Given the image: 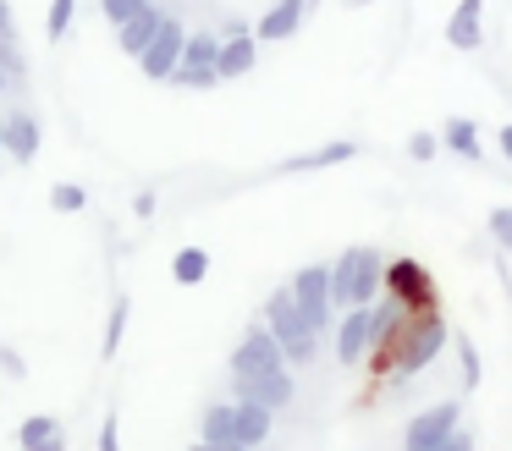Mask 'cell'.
I'll return each mask as SVG.
<instances>
[{
  "label": "cell",
  "instance_id": "1",
  "mask_svg": "<svg viewBox=\"0 0 512 451\" xmlns=\"http://www.w3.org/2000/svg\"><path fill=\"white\" fill-rule=\"evenodd\" d=\"M386 275V253L380 248H347L331 264V308H369Z\"/></svg>",
  "mask_w": 512,
  "mask_h": 451
},
{
  "label": "cell",
  "instance_id": "2",
  "mask_svg": "<svg viewBox=\"0 0 512 451\" xmlns=\"http://www.w3.org/2000/svg\"><path fill=\"white\" fill-rule=\"evenodd\" d=\"M259 325L276 336V347H281V358H287V363H314V352H320V336H314L309 319L298 314V303H292L287 286L265 297V314H259Z\"/></svg>",
  "mask_w": 512,
  "mask_h": 451
},
{
  "label": "cell",
  "instance_id": "3",
  "mask_svg": "<svg viewBox=\"0 0 512 451\" xmlns=\"http://www.w3.org/2000/svg\"><path fill=\"white\" fill-rule=\"evenodd\" d=\"M292 303H298V314L309 319V330L314 336H320V330H331V270H325V264H303L298 275H292Z\"/></svg>",
  "mask_w": 512,
  "mask_h": 451
},
{
  "label": "cell",
  "instance_id": "4",
  "mask_svg": "<svg viewBox=\"0 0 512 451\" xmlns=\"http://www.w3.org/2000/svg\"><path fill=\"white\" fill-rule=\"evenodd\" d=\"M380 281L391 286V303H402V314H424V308H435V303H441V297H435L430 270H424L419 259H391Z\"/></svg>",
  "mask_w": 512,
  "mask_h": 451
},
{
  "label": "cell",
  "instance_id": "5",
  "mask_svg": "<svg viewBox=\"0 0 512 451\" xmlns=\"http://www.w3.org/2000/svg\"><path fill=\"white\" fill-rule=\"evenodd\" d=\"M281 369H287V358H281L276 336L254 319V325L243 330V341H237V352H232V380H259V374H281Z\"/></svg>",
  "mask_w": 512,
  "mask_h": 451
},
{
  "label": "cell",
  "instance_id": "6",
  "mask_svg": "<svg viewBox=\"0 0 512 451\" xmlns=\"http://www.w3.org/2000/svg\"><path fill=\"white\" fill-rule=\"evenodd\" d=\"M215 50H221L215 33H188L166 83H177V88H215V83H221V77H215Z\"/></svg>",
  "mask_w": 512,
  "mask_h": 451
},
{
  "label": "cell",
  "instance_id": "7",
  "mask_svg": "<svg viewBox=\"0 0 512 451\" xmlns=\"http://www.w3.org/2000/svg\"><path fill=\"white\" fill-rule=\"evenodd\" d=\"M182 39H188V28H182V17H171V11H160L155 33H149L144 55H138V66H144V77H149V83H166V77H171V66H177V55H182Z\"/></svg>",
  "mask_w": 512,
  "mask_h": 451
},
{
  "label": "cell",
  "instance_id": "8",
  "mask_svg": "<svg viewBox=\"0 0 512 451\" xmlns=\"http://www.w3.org/2000/svg\"><path fill=\"white\" fill-rule=\"evenodd\" d=\"M463 424V407L457 402H435V407H424L419 418H413L408 429H402V451H430V446H441L452 429Z\"/></svg>",
  "mask_w": 512,
  "mask_h": 451
},
{
  "label": "cell",
  "instance_id": "9",
  "mask_svg": "<svg viewBox=\"0 0 512 451\" xmlns=\"http://www.w3.org/2000/svg\"><path fill=\"white\" fill-rule=\"evenodd\" d=\"M259 61V39L254 28H243V22H232V28L221 33V50H215V77L221 83H237V77H248Z\"/></svg>",
  "mask_w": 512,
  "mask_h": 451
},
{
  "label": "cell",
  "instance_id": "10",
  "mask_svg": "<svg viewBox=\"0 0 512 451\" xmlns=\"http://www.w3.org/2000/svg\"><path fill=\"white\" fill-rule=\"evenodd\" d=\"M369 341H375V308H347V319L336 325V358L364 363Z\"/></svg>",
  "mask_w": 512,
  "mask_h": 451
},
{
  "label": "cell",
  "instance_id": "11",
  "mask_svg": "<svg viewBox=\"0 0 512 451\" xmlns=\"http://www.w3.org/2000/svg\"><path fill=\"white\" fill-rule=\"evenodd\" d=\"M0 154H12L17 165H34L39 154V121L28 110H12V116L0 121Z\"/></svg>",
  "mask_w": 512,
  "mask_h": 451
},
{
  "label": "cell",
  "instance_id": "12",
  "mask_svg": "<svg viewBox=\"0 0 512 451\" xmlns=\"http://www.w3.org/2000/svg\"><path fill=\"white\" fill-rule=\"evenodd\" d=\"M479 39H485V0H457V11L446 17V44L452 50H479Z\"/></svg>",
  "mask_w": 512,
  "mask_h": 451
},
{
  "label": "cell",
  "instance_id": "13",
  "mask_svg": "<svg viewBox=\"0 0 512 451\" xmlns=\"http://www.w3.org/2000/svg\"><path fill=\"white\" fill-rule=\"evenodd\" d=\"M303 17H309V0H270V11L259 17V28H254V39L259 44H276V39H292V33L303 28Z\"/></svg>",
  "mask_w": 512,
  "mask_h": 451
},
{
  "label": "cell",
  "instance_id": "14",
  "mask_svg": "<svg viewBox=\"0 0 512 451\" xmlns=\"http://www.w3.org/2000/svg\"><path fill=\"white\" fill-rule=\"evenodd\" d=\"M17 446L23 451H67V424L50 413H34L17 424Z\"/></svg>",
  "mask_w": 512,
  "mask_h": 451
},
{
  "label": "cell",
  "instance_id": "15",
  "mask_svg": "<svg viewBox=\"0 0 512 451\" xmlns=\"http://www.w3.org/2000/svg\"><path fill=\"white\" fill-rule=\"evenodd\" d=\"M237 402H259V407H287L292 402V374H259V380H237Z\"/></svg>",
  "mask_w": 512,
  "mask_h": 451
},
{
  "label": "cell",
  "instance_id": "16",
  "mask_svg": "<svg viewBox=\"0 0 512 451\" xmlns=\"http://www.w3.org/2000/svg\"><path fill=\"white\" fill-rule=\"evenodd\" d=\"M155 22H160V6H155V0H144V6H138L122 28H116L122 55H133V61H138V55H144V44H149V33H155Z\"/></svg>",
  "mask_w": 512,
  "mask_h": 451
},
{
  "label": "cell",
  "instance_id": "17",
  "mask_svg": "<svg viewBox=\"0 0 512 451\" xmlns=\"http://www.w3.org/2000/svg\"><path fill=\"white\" fill-rule=\"evenodd\" d=\"M358 154V143H325V149H309L298 160H281V171L298 176V171H325V165H347Z\"/></svg>",
  "mask_w": 512,
  "mask_h": 451
},
{
  "label": "cell",
  "instance_id": "18",
  "mask_svg": "<svg viewBox=\"0 0 512 451\" xmlns=\"http://www.w3.org/2000/svg\"><path fill=\"white\" fill-rule=\"evenodd\" d=\"M270 440V407L259 402H237V446H265Z\"/></svg>",
  "mask_w": 512,
  "mask_h": 451
},
{
  "label": "cell",
  "instance_id": "19",
  "mask_svg": "<svg viewBox=\"0 0 512 451\" xmlns=\"http://www.w3.org/2000/svg\"><path fill=\"white\" fill-rule=\"evenodd\" d=\"M199 435L204 440H221V446H226V440L237 446V402H210V407H204Z\"/></svg>",
  "mask_w": 512,
  "mask_h": 451
},
{
  "label": "cell",
  "instance_id": "20",
  "mask_svg": "<svg viewBox=\"0 0 512 451\" xmlns=\"http://www.w3.org/2000/svg\"><path fill=\"white\" fill-rule=\"evenodd\" d=\"M204 275H210V253L204 248H182L177 259H171V281L177 286H199Z\"/></svg>",
  "mask_w": 512,
  "mask_h": 451
},
{
  "label": "cell",
  "instance_id": "21",
  "mask_svg": "<svg viewBox=\"0 0 512 451\" xmlns=\"http://www.w3.org/2000/svg\"><path fill=\"white\" fill-rule=\"evenodd\" d=\"M446 149L463 154V160H479V154H485V149H479V127L468 116H452V121H446Z\"/></svg>",
  "mask_w": 512,
  "mask_h": 451
},
{
  "label": "cell",
  "instance_id": "22",
  "mask_svg": "<svg viewBox=\"0 0 512 451\" xmlns=\"http://www.w3.org/2000/svg\"><path fill=\"white\" fill-rule=\"evenodd\" d=\"M127 319H133V303H127V297H116V303H111V319H105L100 358H116V347H122V336H127Z\"/></svg>",
  "mask_w": 512,
  "mask_h": 451
},
{
  "label": "cell",
  "instance_id": "23",
  "mask_svg": "<svg viewBox=\"0 0 512 451\" xmlns=\"http://www.w3.org/2000/svg\"><path fill=\"white\" fill-rule=\"evenodd\" d=\"M72 17H78V0H50V11H45V39H67L72 33Z\"/></svg>",
  "mask_w": 512,
  "mask_h": 451
},
{
  "label": "cell",
  "instance_id": "24",
  "mask_svg": "<svg viewBox=\"0 0 512 451\" xmlns=\"http://www.w3.org/2000/svg\"><path fill=\"white\" fill-rule=\"evenodd\" d=\"M50 209H61V215H78V209H89V193H83L78 182H56V187H50Z\"/></svg>",
  "mask_w": 512,
  "mask_h": 451
},
{
  "label": "cell",
  "instance_id": "25",
  "mask_svg": "<svg viewBox=\"0 0 512 451\" xmlns=\"http://www.w3.org/2000/svg\"><path fill=\"white\" fill-rule=\"evenodd\" d=\"M0 72L12 77V83H23V77H28V61H23V50H17L12 39H0Z\"/></svg>",
  "mask_w": 512,
  "mask_h": 451
},
{
  "label": "cell",
  "instance_id": "26",
  "mask_svg": "<svg viewBox=\"0 0 512 451\" xmlns=\"http://www.w3.org/2000/svg\"><path fill=\"white\" fill-rule=\"evenodd\" d=\"M138 6H144V0H100V17L111 22V28H122V22L133 17Z\"/></svg>",
  "mask_w": 512,
  "mask_h": 451
},
{
  "label": "cell",
  "instance_id": "27",
  "mask_svg": "<svg viewBox=\"0 0 512 451\" xmlns=\"http://www.w3.org/2000/svg\"><path fill=\"white\" fill-rule=\"evenodd\" d=\"M490 237L512 253V209H490Z\"/></svg>",
  "mask_w": 512,
  "mask_h": 451
},
{
  "label": "cell",
  "instance_id": "28",
  "mask_svg": "<svg viewBox=\"0 0 512 451\" xmlns=\"http://www.w3.org/2000/svg\"><path fill=\"white\" fill-rule=\"evenodd\" d=\"M100 451H122V440H116V407H105V424H100V440H94Z\"/></svg>",
  "mask_w": 512,
  "mask_h": 451
},
{
  "label": "cell",
  "instance_id": "29",
  "mask_svg": "<svg viewBox=\"0 0 512 451\" xmlns=\"http://www.w3.org/2000/svg\"><path fill=\"white\" fill-rule=\"evenodd\" d=\"M457 352H463V385L474 391V385H479V352L468 347V341H457Z\"/></svg>",
  "mask_w": 512,
  "mask_h": 451
},
{
  "label": "cell",
  "instance_id": "30",
  "mask_svg": "<svg viewBox=\"0 0 512 451\" xmlns=\"http://www.w3.org/2000/svg\"><path fill=\"white\" fill-rule=\"evenodd\" d=\"M430 451H474V435H468V429H463V424H457V429H452V435H446V440H441V446H430Z\"/></svg>",
  "mask_w": 512,
  "mask_h": 451
},
{
  "label": "cell",
  "instance_id": "31",
  "mask_svg": "<svg viewBox=\"0 0 512 451\" xmlns=\"http://www.w3.org/2000/svg\"><path fill=\"white\" fill-rule=\"evenodd\" d=\"M0 369L12 374V380H28V363H23V358H17V352H12V347H0Z\"/></svg>",
  "mask_w": 512,
  "mask_h": 451
},
{
  "label": "cell",
  "instance_id": "32",
  "mask_svg": "<svg viewBox=\"0 0 512 451\" xmlns=\"http://www.w3.org/2000/svg\"><path fill=\"white\" fill-rule=\"evenodd\" d=\"M408 154H413V160H430V154H435V138H430V132H413V138H408Z\"/></svg>",
  "mask_w": 512,
  "mask_h": 451
},
{
  "label": "cell",
  "instance_id": "33",
  "mask_svg": "<svg viewBox=\"0 0 512 451\" xmlns=\"http://www.w3.org/2000/svg\"><path fill=\"white\" fill-rule=\"evenodd\" d=\"M133 215H138V220H155V193H149V187L133 198Z\"/></svg>",
  "mask_w": 512,
  "mask_h": 451
},
{
  "label": "cell",
  "instance_id": "34",
  "mask_svg": "<svg viewBox=\"0 0 512 451\" xmlns=\"http://www.w3.org/2000/svg\"><path fill=\"white\" fill-rule=\"evenodd\" d=\"M188 451H254V446H232V440H226V446H221V440H199V446H188Z\"/></svg>",
  "mask_w": 512,
  "mask_h": 451
},
{
  "label": "cell",
  "instance_id": "35",
  "mask_svg": "<svg viewBox=\"0 0 512 451\" xmlns=\"http://www.w3.org/2000/svg\"><path fill=\"white\" fill-rule=\"evenodd\" d=\"M0 39H12V6L0 0Z\"/></svg>",
  "mask_w": 512,
  "mask_h": 451
},
{
  "label": "cell",
  "instance_id": "36",
  "mask_svg": "<svg viewBox=\"0 0 512 451\" xmlns=\"http://www.w3.org/2000/svg\"><path fill=\"white\" fill-rule=\"evenodd\" d=\"M501 154L512 160V127H501Z\"/></svg>",
  "mask_w": 512,
  "mask_h": 451
},
{
  "label": "cell",
  "instance_id": "37",
  "mask_svg": "<svg viewBox=\"0 0 512 451\" xmlns=\"http://www.w3.org/2000/svg\"><path fill=\"white\" fill-rule=\"evenodd\" d=\"M6 88H12V77H6V72H0V94H6Z\"/></svg>",
  "mask_w": 512,
  "mask_h": 451
},
{
  "label": "cell",
  "instance_id": "38",
  "mask_svg": "<svg viewBox=\"0 0 512 451\" xmlns=\"http://www.w3.org/2000/svg\"><path fill=\"white\" fill-rule=\"evenodd\" d=\"M353 6H369V0H353Z\"/></svg>",
  "mask_w": 512,
  "mask_h": 451
}]
</instances>
